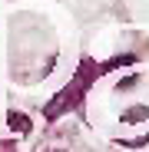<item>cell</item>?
<instances>
[{
  "mask_svg": "<svg viewBox=\"0 0 149 152\" xmlns=\"http://www.w3.org/2000/svg\"><path fill=\"white\" fill-rule=\"evenodd\" d=\"M119 63H133V56H123V60H113V63H106V66H96V63H83L80 66V73H76V80H73L70 86H63V93L50 103L46 109H43V116L46 119H57L63 109H70V106H76L80 103V96L86 93V86L96 80V76H103L106 69H113V66H119Z\"/></svg>",
  "mask_w": 149,
  "mask_h": 152,
  "instance_id": "6da1fadb",
  "label": "cell"
}]
</instances>
